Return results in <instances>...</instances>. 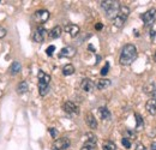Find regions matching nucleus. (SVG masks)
I'll return each instance as SVG.
<instances>
[{
  "label": "nucleus",
  "mask_w": 156,
  "mask_h": 150,
  "mask_svg": "<svg viewBox=\"0 0 156 150\" xmlns=\"http://www.w3.org/2000/svg\"><path fill=\"white\" fill-rule=\"evenodd\" d=\"M87 142L83 144L80 150H96V137L91 133H87Z\"/></svg>",
  "instance_id": "423d86ee"
},
{
  "label": "nucleus",
  "mask_w": 156,
  "mask_h": 150,
  "mask_svg": "<svg viewBox=\"0 0 156 150\" xmlns=\"http://www.w3.org/2000/svg\"><path fill=\"white\" fill-rule=\"evenodd\" d=\"M135 150H147V148H145V145H144V144L138 143V144L136 145V148H135Z\"/></svg>",
  "instance_id": "2f4dec72"
},
{
  "label": "nucleus",
  "mask_w": 156,
  "mask_h": 150,
  "mask_svg": "<svg viewBox=\"0 0 156 150\" xmlns=\"http://www.w3.org/2000/svg\"><path fill=\"white\" fill-rule=\"evenodd\" d=\"M121 144H122L124 148H126V149H130V148H131V141L127 139V138H125V137L121 139Z\"/></svg>",
  "instance_id": "bb28decb"
},
{
  "label": "nucleus",
  "mask_w": 156,
  "mask_h": 150,
  "mask_svg": "<svg viewBox=\"0 0 156 150\" xmlns=\"http://www.w3.org/2000/svg\"><path fill=\"white\" fill-rule=\"evenodd\" d=\"M80 88H82L83 91H85V93H90V91L94 90L95 84H94V82H93L91 79H89V78H84V79L82 80V83H80Z\"/></svg>",
  "instance_id": "6e6552de"
},
{
  "label": "nucleus",
  "mask_w": 156,
  "mask_h": 150,
  "mask_svg": "<svg viewBox=\"0 0 156 150\" xmlns=\"http://www.w3.org/2000/svg\"><path fill=\"white\" fill-rule=\"evenodd\" d=\"M6 29L5 28H2V27H0V38H5L6 36Z\"/></svg>",
  "instance_id": "7c9ffc66"
},
{
  "label": "nucleus",
  "mask_w": 156,
  "mask_h": 150,
  "mask_svg": "<svg viewBox=\"0 0 156 150\" xmlns=\"http://www.w3.org/2000/svg\"><path fill=\"white\" fill-rule=\"evenodd\" d=\"M103 150H117V145L113 143V142H111V141H108V142H106L105 144H103Z\"/></svg>",
  "instance_id": "393cba45"
},
{
  "label": "nucleus",
  "mask_w": 156,
  "mask_h": 150,
  "mask_svg": "<svg viewBox=\"0 0 156 150\" xmlns=\"http://www.w3.org/2000/svg\"><path fill=\"white\" fill-rule=\"evenodd\" d=\"M39 83H43V84H48L49 85V82H51V76L44 73L43 71H39Z\"/></svg>",
  "instance_id": "a211bd4d"
},
{
  "label": "nucleus",
  "mask_w": 156,
  "mask_h": 150,
  "mask_svg": "<svg viewBox=\"0 0 156 150\" xmlns=\"http://www.w3.org/2000/svg\"><path fill=\"white\" fill-rule=\"evenodd\" d=\"M70 144H71V142L67 137H61V138H58L54 141L52 148L53 150H67L70 148Z\"/></svg>",
  "instance_id": "39448f33"
},
{
  "label": "nucleus",
  "mask_w": 156,
  "mask_h": 150,
  "mask_svg": "<svg viewBox=\"0 0 156 150\" xmlns=\"http://www.w3.org/2000/svg\"><path fill=\"white\" fill-rule=\"evenodd\" d=\"M101 7L105 10L106 15L108 18H113L117 16L118 10L120 7V2L119 1H113V0H107V1H101Z\"/></svg>",
  "instance_id": "f03ea898"
},
{
  "label": "nucleus",
  "mask_w": 156,
  "mask_h": 150,
  "mask_svg": "<svg viewBox=\"0 0 156 150\" xmlns=\"http://www.w3.org/2000/svg\"><path fill=\"white\" fill-rule=\"evenodd\" d=\"M49 90V85L48 84H43V83H39V93L41 96H44L47 95Z\"/></svg>",
  "instance_id": "b1692460"
},
{
  "label": "nucleus",
  "mask_w": 156,
  "mask_h": 150,
  "mask_svg": "<svg viewBox=\"0 0 156 150\" xmlns=\"http://www.w3.org/2000/svg\"><path fill=\"white\" fill-rule=\"evenodd\" d=\"M109 85H111V80L107 79V78H101V79H98V83H96V88H98V90H105Z\"/></svg>",
  "instance_id": "f3484780"
},
{
  "label": "nucleus",
  "mask_w": 156,
  "mask_h": 150,
  "mask_svg": "<svg viewBox=\"0 0 156 150\" xmlns=\"http://www.w3.org/2000/svg\"><path fill=\"white\" fill-rule=\"evenodd\" d=\"M137 59V48L135 45L132 43H127L122 47L121 49V53H120V58H119V61L121 65L124 66H127V65H131L135 60Z\"/></svg>",
  "instance_id": "f257e3e1"
},
{
  "label": "nucleus",
  "mask_w": 156,
  "mask_h": 150,
  "mask_svg": "<svg viewBox=\"0 0 156 150\" xmlns=\"http://www.w3.org/2000/svg\"><path fill=\"white\" fill-rule=\"evenodd\" d=\"M154 60L156 61V52H155V54H154Z\"/></svg>",
  "instance_id": "c9c22d12"
},
{
  "label": "nucleus",
  "mask_w": 156,
  "mask_h": 150,
  "mask_svg": "<svg viewBox=\"0 0 156 150\" xmlns=\"http://www.w3.org/2000/svg\"><path fill=\"white\" fill-rule=\"evenodd\" d=\"M54 51H55V46H53V45H51L47 49H46V54L48 56H52L53 55V53H54Z\"/></svg>",
  "instance_id": "cd10ccee"
},
{
  "label": "nucleus",
  "mask_w": 156,
  "mask_h": 150,
  "mask_svg": "<svg viewBox=\"0 0 156 150\" xmlns=\"http://www.w3.org/2000/svg\"><path fill=\"white\" fill-rule=\"evenodd\" d=\"M28 89H29L28 83H27L25 80H24V82H20V84H18V87H17V93H18V94H24V93L28 91Z\"/></svg>",
  "instance_id": "4be33fe9"
},
{
  "label": "nucleus",
  "mask_w": 156,
  "mask_h": 150,
  "mask_svg": "<svg viewBox=\"0 0 156 150\" xmlns=\"http://www.w3.org/2000/svg\"><path fill=\"white\" fill-rule=\"evenodd\" d=\"M144 91L145 94H148L150 96V98H156V87L154 83H150L148 85L144 87Z\"/></svg>",
  "instance_id": "2eb2a0df"
},
{
  "label": "nucleus",
  "mask_w": 156,
  "mask_h": 150,
  "mask_svg": "<svg viewBox=\"0 0 156 150\" xmlns=\"http://www.w3.org/2000/svg\"><path fill=\"white\" fill-rule=\"evenodd\" d=\"M76 54V49L73 48V47H65V48H62L61 49V52H60V54L59 56L60 58H62V56H66V58H72V56Z\"/></svg>",
  "instance_id": "4468645a"
},
{
  "label": "nucleus",
  "mask_w": 156,
  "mask_h": 150,
  "mask_svg": "<svg viewBox=\"0 0 156 150\" xmlns=\"http://www.w3.org/2000/svg\"><path fill=\"white\" fill-rule=\"evenodd\" d=\"M62 73L65 76H71L75 73V66L71 65V64H67L62 67Z\"/></svg>",
  "instance_id": "412c9836"
},
{
  "label": "nucleus",
  "mask_w": 156,
  "mask_h": 150,
  "mask_svg": "<svg viewBox=\"0 0 156 150\" xmlns=\"http://www.w3.org/2000/svg\"><path fill=\"white\" fill-rule=\"evenodd\" d=\"M44 36H46V29L44 28H42V27H40L36 29V31L34 33V41L35 42H37V43H41V42H43V40H44Z\"/></svg>",
  "instance_id": "9d476101"
},
{
  "label": "nucleus",
  "mask_w": 156,
  "mask_h": 150,
  "mask_svg": "<svg viewBox=\"0 0 156 150\" xmlns=\"http://www.w3.org/2000/svg\"><path fill=\"white\" fill-rule=\"evenodd\" d=\"M49 133H51V136L53 138H57V136H58V131L55 129H53V127H49Z\"/></svg>",
  "instance_id": "c756f323"
},
{
  "label": "nucleus",
  "mask_w": 156,
  "mask_h": 150,
  "mask_svg": "<svg viewBox=\"0 0 156 150\" xmlns=\"http://www.w3.org/2000/svg\"><path fill=\"white\" fill-rule=\"evenodd\" d=\"M98 114H100L101 119H103V120H111V118H112V114H111L109 109L107 107H100L98 108Z\"/></svg>",
  "instance_id": "dca6fc26"
},
{
  "label": "nucleus",
  "mask_w": 156,
  "mask_h": 150,
  "mask_svg": "<svg viewBox=\"0 0 156 150\" xmlns=\"http://www.w3.org/2000/svg\"><path fill=\"white\" fill-rule=\"evenodd\" d=\"M129 15H130V9H129L127 6H122V5H120V7H119V10H118L117 16H115L114 19H113L114 25L118 27V28L122 27L124 23L126 22L127 17H129Z\"/></svg>",
  "instance_id": "7ed1b4c3"
},
{
  "label": "nucleus",
  "mask_w": 156,
  "mask_h": 150,
  "mask_svg": "<svg viewBox=\"0 0 156 150\" xmlns=\"http://www.w3.org/2000/svg\"><path fill=\"white\" fill-rule=\"evenodd\" d=\"M135 116H136V130H142L143 127H144V120H143V118L140 116V114H138L136 113L135 114Z\"/></svg>",
  "instance_id": "5701e85b"
},
{
  "label": "nucleus",
  "mask_w": 156,
  "mask_h": 150,
  "mask_svg": "<svg viewBox=\"0 0 156 150\" xmlns=\"http://www.w3.org/2000/svg\"><path fill=\"white\" fill-rule=\"evenodd\" d=\"M95 28H96V30H101V29L103 28V25H102L101 23H98V24L95 25Z\"/></svg>",
  "instance_id": "473e14b6"
},
{
  "label": "nucleus",
  "mask_w": 156,
  "mask_h": 150,
  "mask_svg": "<svg viewBox=\"0 0 156 150\" xmlns=\"http://www.w3.org/2000/svg\"><path fill=\"white\" fill-rule=\"evenodd\" d=\"M20 70H22V65H20V62H18V61L12 62L11 66H10V73L11 75H17Z\"/></svg>",
  "instance_id": "6ab92c4d"
},
{
  "label": "nucleus",
  "mask_w": 156,
  "mask_h": 150,
  "mask_svg": "<svg viewBox=\"0 0 156 150\" xmlns=\"http://www.w3.org/2000/svg\"><path fill=\"white\" fill-rule=\"evenodd\" d=\"M145 109L147 112L151 115H156V98H150L148 100L147 105H145Z\"/></svg>",
  "instance_id": "ddd939ff"
},
{
  "label": "nucleus",
  "mask_w": 156,
  "mask_h": 150,
  "mask_svg": "<svg viewBox=\"0 0 156 150\" xmlns=\"http://www.w3.org/2000/svg\"><path fill=\"white\" fill-rule=\"evenodd\" d=\"M140 19L144 22V24H145L147 27L153 25L156 19V9H150V10H148L147 12H144V13L140 16Z\"/></svg>",
  "instance_id": "20e7f679"
},
{
  "label": "nucleus",
  "mask_w": 156,
  "mask_h": 150,
  "mask_svg": "<svg viewBox=\"0 0 156 150\" xmlns=\"http://www.w3.org/2000/svg\"><path fill=\"white\" fill-rule=\"evenodd\" d=\"M150 36H151V38H155V30H151V31H150Z\"/></svg>",
  "instance_id": "f704fd0d"
},
{
  "label": "nucleus",
  "mask_w": 156,
  "mask_h": 150,
  "mask_svg": "<svg viewBox=\"0 0 156 150\" xmlns=\"http://www.w3.org/2000/svg\"><path fill=\"white\" fill-rule=\"evenodd\" d=\"M49 18V12L47 10H39L35 12L34 15V19L37 22V23H46Z\"/></svg>",
  "instance_id": "0eeeda50"
},
{
  "label": "nucleus",
  "mask_w": 156,
  "mask_h": 150,
  "mask_svg": "<svg viewBox=\"0 0 156 150\" xmlns=\"http://www.w3.org/2000/svg\"><path fill=\"white\" fill-rule=\"evenodd\" d=\"M61 33H62V30H61V28H60V27H54V28L49 31L48 36H49L51 38H60Z\"/></svg>",
  "instance_id": "aec40b11"
},
{
  "label": "nucleus",
  "mask_w": 156,
  "mask_h": 150,
  "mask_svg": "<svg viewBox=\"0 0 156 150\" xmlns=\"http://www.w3.org/2000/svg\"><path fill=\"white\" fill-rule=\"evenodd\" d=\"M85 123H87V125L90 127V129H96L98 127V120L95 119V116L91 114V113H87V115H85Z\"/></svg>",
  "instance_id": "f8f14e48"
},
{
  "label": "nucleus",
  "mask_w": 156,
  "mask_h": 150,
  "mask_svg": "<svg viewBox=\"0 0 156 150\" xmlns=\"http://www.w3.org/2000/svg\"><path fill=\"white\" fill-rule=\"evenodd\" d=\"M124 137L125 138H127V139H136V133L133 131H131V130H126V131L124 132Z\"/></svg>",
  "instance_id": "a878e982"
},
{
  "label": "nucleus",
  "mask_w": 156,
  "mask_h": 150,
  "mask_svg": "<svg viewBox=\"0 0 156 150\" xmlns=\"http://www.w3.org/2000/svg\"><path fill=\"white\" fill-rule=\"evenodd\" d=\"M64 111L69 114H78L79 113L78 106L76 103H73L72 101H66L64 103Z\"/></svg>",
  "instance_id": "1a4fd4ad"
},
{
  "label": "nucleus",
  "mask_w": 156,
  "mask_h": 150,
  "mask_svg": "<svg viewBox=\"0 0 156 150\" xmlns=\"http://www.w3.org/2000/svg\"><path fill=\"white\" fill-rule=\"evenodd\" d=\"M150 149L151 150H156V142H153L151 145H150Z\"/></svg>",
  "instance_id": "72a5a7b5"
},
{
  "label": "nucleus",
  "mask_w": 156,
  "mask_h": 150,
  "mask_svg": "<svg viewBox=\"0 0 156 150\" xmlns=\"http://www.w3.org/2000/svg\"><path fill=\"white\" fill-rule=\"evenodd\" d=\"M65 31H66L70 36L76 38L78 34H79V27L76 25V24H67V25L65 27Z\"/></svg>",
  "instance_id": "9b49d317"
},
{
  "label": "nucleus",
  "mask_w": 156,
  "mask_h": 150,
  "mask_svg": "<svg viewBox=\"0 0 156 150\" xmlns=\"http://www.w3.org/2000/svg\"><path fill=\"white\" fill-rule=\"evenodd\" d=\"M108 71H109V62H106V65L101 70V76H106L108 73Z\"/></svg>",
  "instance_id": "c85d7f7f"
}]
</instances>
